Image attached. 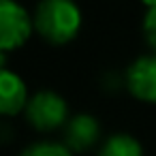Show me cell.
<instances>
[{
	"label": "cell",
	"mask_w": 156,
	"mask_h": 156,
	"mask_svg": "<svg viewBox=\"0 0 156 156\" xmlns=\"http://www.w3.org/2000/svg\"><path fill=\"white\" fill-rule=\"evenodd\" d=\"M39 34L51 43L71 41L81 26V13L71 0H43L34 13Z\"/></svg>",
	"instance_id": "obj_1"
},
{
	"label": "cell",
	"mask_w": 156,
	"mask_h": 156,
	"mask_svg": "<svg viewBox=\"0 0 156 156\" xmlns=\"http://www.w3.org/2000/svg\"><path fill=\"white\" fill-rule=\"evenodd\" d=\"M26 115H28V122L32 126H37L39 130H51V128H58L66 122L69 107L60 94L43 90V92H37L28 101Z\"/></svg>",
	"instance_id": "obj_2"
},
{
	"label": "cell",
	"mask_w": 156,
	"mask_h": 156,
	"mask_svg": "<svg viewBox=\"0 0 156 156\" xmlns=\"http://www.w3.org/2000/svg\"><path fill=\"white\" fill-rule=\"evenodd\" d=\"M30 32H32V20L28 11L13 0H2L0 2V47H2V51L24 45Z\"/></svg>",
	"instance_id": "obj_3"
},
{
	"label": "cell",
	"mask_w": 156,
	"mask_h": 156,
	"mask_svg": "<svg viewBox=\"0 0 156 156\" xmlns=\"http://www.w3.org/2000/svg\"><path fill=\"white\" fill-rule=\"evenodd\" d=\"M128 90L147 103H156V54L137 58L126 71Z\"/></svg>",
	"instance_id": "obj_4"
},
{
	"label": "cell",
	"mask_w": 156,
	"mask_h": 156,
	"mask_svg": "<svg viewBox=\"0 0 156 156\" xmlns=\"http://www.w3.org/2000/svg\"><path fill=\"white\" fill-rule=\"evenodd\" d=\"M98 135H101V126H98L96 118L88 115V113L75 115L73 120H69V124L64 128L66 147H73V150H86V147L94 145Z\"/></svg>",
	"instance_id": "obj_5"
},
{
	"label": "cell",
	"mask_w": 156,
	"mask_h": 156,
	"mask_svg": "<svg viewBox=\"0 0 156 156\" xmlns=\"http://www.w3.org/2000/svg\"><path fill=\"white\" fill-rule=\"evenodd\" d=\"M26 105H28L26 86L22 77L11 73L9 69H2V73H0V111L13 115Z\"/></svg>",
	"instance_id": "obj_6"
},
{
	"label": "cell",
	"mask_w": 156,
	"mask_h": 156,
	"mask_svg": "<svg viewBox=\"0 0 156 156\" xmlns=\"http://www.w3.org/2000/svg\"><path fill=\"white\" fill-rule=\"evenodd\" d=\"M98 156H143V150H141V143L133 135L118 133V135H111L103 143Z\"/></svg>",
	"instance_id": "obj_7"
},
{
	"label": "cell",
	"mask_w": 156,
	"mask_h": 156,
	"mask_svg": "<svg viewBox=\"0 0 156 156\" xmlns=\"http://www.w3.org/2000/svg\"><path fill=\"white\" fill-rule=\"evenodd\" d=\"M22 156H73L71 150L62 143H54V141H39L32 143L30 147L24 150Z\"/></svg>",
	"instance_id": "obj_8"
},
{
	"label": "cell",
	"mask_w": 156,
	"mask_h": 156,
	"mask_svg": "<svg viewBox=\"0 0 156 156\" xmlns=\"http://www.w3.org/2000/svg\"><path fill=\"white\" fill-rule=\"evenodd\" d=\"M143 32L152 49H156V0L147 2L145 7V17H143Z\"/></svg>",
	"instance_id": "obj_9"
}]
</instances>
